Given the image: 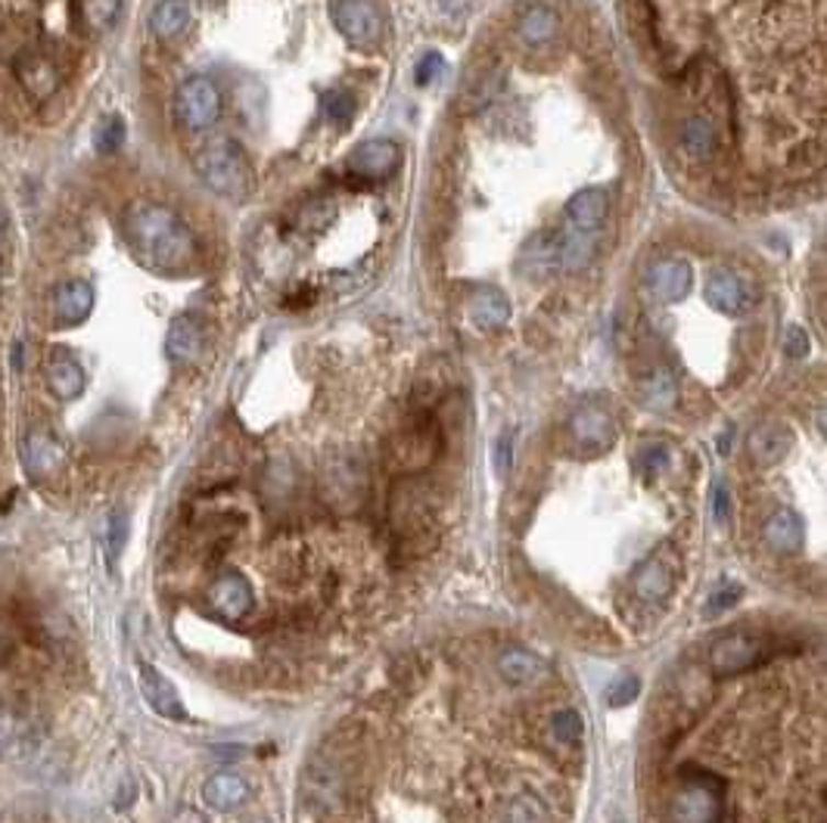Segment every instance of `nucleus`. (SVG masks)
<instances>
[{
  "label": "nucleus",
  "instance_id": "obj_1",
  "mask_svg": "<svg viewBox=\"0 0 827 823\" xmlns=\"http://www.w3.org/2000/svg\"><path fill=\"white\" fill-rule=\"evenodd\" d=\"M122 227H125V240L132 245L134 259L156 274L188 271L200 255V245L190 233V227L181 221V215H174L162 203L137 199L125 208Z\"/></svg>",
  "mask_w": 827,
  "mask_h": 823
},
{
  "label": "nucleus",
  "instance_id": "obj_2",
  "mask_svg": "<svg viewBox=\"0 0 827 823\" xmlns=\"http://www.w3.org/2000/svg\"><path fill=\"white\" fill-rule=\"evenodd\" d=\"M193 169L212 193L225 199L240 203L252 193V171H249L243 150L225 134L200 144V150L193 152Z\"/></svg>",
  "mask_w": 827,
  "mask_h": 823
},
{
  "label": "nucleus",
  "instance_id": "obj_3",
  "mask_svg": "<svg viewBox=\"0 0 827 823\" xmlns=\"http://www.w3.org/2000/svg\"><path fill=\"white\" fill-rule=\"evenodd\" d=\"M725 780L710 770L681 767V786L669 799V823H718L725 814Z\"/></svg>",
  "mask_w": 827,
  "mask_h": 823
},
{
  "label": "nucleus",
  "instance_id": "obj_4",
  "mask_svg": "<svg viewBox=\"0 0 827 823\" xmlns=\"http://www.w3.org/2000/svg\"><path fill=\"white\" fill-rule=\"evenodd\" d=\"M174 115L188 132H206L222 115V91L206 76L188 78L174 94Z\"/></svg>",
  "mask_w": 827,
  "mask_h": 823
},
{
  "label": "nucleus",
  "instance_id": "obj_5",
  "mask_svg": "<svg viewBox=\"0 0 827 823\" xmlns=\"http://www.w3.org/2000/svg\"><path fill=\"white\" fill-rule=\"evenodd\" d=\"M330 20L355 47H374L383 38V13L374 0H330Z\"/></svg>",
  "mask_w": 827,
  "mask_h": 823
},
{
  "label": "nucleus",
  "instance_id": "obj_6",
  "mask_svg": "<svg viewBox=\"0 0 827 823\" xmlns=\"http://www.w3.org/2000/svg\"><path fill=\"white\" fill-rule=\"evenodd\" d=\"M398 165H401V147L386 137H374V140L361 144L345 159V171L358 178L361 184H379V181L393 178Z\"/></svg>",
  "mask_w": 827,
  "mask_h": 823
},
{
  "label": "nucleus",
  "instance_id": "obj_7",
  "mask_svg": "<svg viewBox=\"0 0 827 823\" xmlns=\"http://www.w3.org/2000/svg\"><path fill=\"white\" fill-rule=\"evenodd\" d=\"M706 301L725 318H744L756 308V286L732 267H718L706 281Z\"/></svg>",
  "mask_w": 827,
  "mask_h": 823
},
{
  "label": "nucleus",
  "instance_id": "obj_8",
  "mask_svg": "<svg viewBox=\"0 0 827 823\" xmlns=\"http://www.w3.org/2000/svg\"><path fill=\"white\" fill-rule=\"evenodd\" d=\"M759 662H762V640L747 631L718 637L710 647V672L715 677H737L756 668Z\"/></svg>",
  "mask_w": 827,
  "mask_h": 823
},
{
  "label": "nucleus",
  "instance_id": "obj_9",
  "mask_svg": "<svg viewBox=\"0 0 827 823\" xmlns=\"http://www.w3.org/2000/svg\"><path fill=\"white\" fill-rule=\"evenodd\" d=\"M569 432L576 438V445L585 450V454H601L613 445L616 438V423L613 416L598 408V404H588L582 411L573 413L569 420Z\"/></svg>",
  "mask_w": 827,
  "mask_h": 823
},
{
  "label": "nucleus",
  "instance_id": "obj_10",
  "mask_svg": "<svg viewBox=\"0 0 827 823\" xmlns=\"http://www.w3.org/2000/svg\"><path fill=\"white\" fill-rule=\"evenodd\" d=\"M208 603L215 609V616L225 618V621H240V618L252 609L256 603V594H252V584L243 579V575H222L208 587Z\"/></svg>",
  "mask_w": 827,
  "mask_h": 823
},
{
  "label": "nucleus",
  "instance_id": "obj_11",
  "mask_svg": "<svg viewBox=\"0 0 827 823\" xmlns=\"http://www.w3.org/2000/svg\"><path fill=\"white\" fill-rule=\"evenodd\" d=\"M94 311V286L84 281H63L54 289V320L59 327H78Z\"/></svg>",
  "mask_w": 827,
  "mask_h": 823
},
{
  "label": "nucleus",
  "instance_id": "obj_12",
  "mask_svg": "<svg viewBox=\"0 0 827 823\" xmlns=\"http://www.w3.org/2000/svg\"><path fill=\"white\" fill-rule=\"evenodd\" d=\"M16 78L22 81V88L38 100L54 96V91L59 88L57 62L41 50H22L16 59Z\"/></svg>",
  "mask_w": 827,
  "mask_h": 823
},
{
  "label": "nucleus",
  "instance_id": "obj_13",
  "mask_svg": "<svg viewBox=\"0 0 827 823\" xmlns=\"http://www.w3.org/2000/svg\"><path fill=\"white\" fill-rule=\"evenodd\" d=\"M137 674H140V693H144V699L150 702V709L156 715L171 718V721H184L188 718L184 702H181V696H178L174 684H171L166 674L159 672V668H152V665H140Z\"/></svg>",
  "mask_w": 827,
  "mask_h": 823
},
{
  "label": "nucleus",
  "instance_id": "obj_14",
  "mask_svg": "<svg viewBox=\"0 0 827 823\" xmlns=\"http://www.w3.org/2000/svg\"><path fill=\"white\" fill-rule=\"evenodd\" d=\"M647 289L659 301H681L691 289V264L681 259H662L647 271Z\"/></svg>",
  "mask_w": 827,
  "mask_h": 823
},
{
  "label": "nucleus",
  "instance_id": "obj_15",
  "mask_svg": "<svg viewBox=\"0 0 827 823\" xmlns=\"http://www.w3.org/2000/svg\"><path fill=\"white\" fill-rule=\"evenodd\" d=\"M607 215H610V196H607V190L601 187L579 190V193L566 203V218L573 221V227H576L579 233H594V230H601Z\"/></svg>",
  "mask_w": 827,
  "mask_h": 823
},
{
  "label": "nucleus",
  "instance_id": "obj_16",
  "mask_svg": "<svg viewBox=\"0 0 827 823\" xmlns=\"http://www.w3.org/2000/svg\"><path fill=\"white\" fill-rule=\"evenodd\" d=\"M47 386L57 395L59 401H76L84 392V367L78 364V357L66 348L50 352L47 361Z\"/></svg>",
  "mask_w": 827,
  "mask_h": 823
},
{
  "label": "nucleus",
  "instance_id": "obj_17",
  "mask_svg": "<svg viewBox=\"0 0 827 823\" xmlns=\"http://www.w3.org/2000/svg\"><path fill=\"white\" fill-rule=\"evenodd\" d=\"M63 467V445L54 438V432L32 430L25 438V469L32 479H47Z\"/></svg>",
  "mask_w": 827,
  "mask_h": 823
},
{
  "label": "nucleus",
  "instance_id": "obj_18",
  "mask_svg": "<svg viewBox=\"0 0 827 823\" xmlns=\"http://www.w3.org/2000/svg\"><path fill=\"white\" fill-rule=\"evenodd\" d=\"M203 345H206V336H203V327H200L196 318H178L169 327L166 355L174 364H193L196 357L203 355Z\"/></svg>",
  "mask_w": 827,
  "mask_h": 823
},
{
  "label": "nucleus",
  "instance_id": "obj_19",
  "mask_svg": "<svg viewBox=\"0 0 827 823\" xmlns=\"http://www.w3.org/2000/svg\"><path fill=\"white\" fill-rule=\"evenodd\" d=\"M762 538H766V544H769L774 553H796V550H803L806 528H803V519L793 510H774L769 516V523H766Z\"/></svg>",
  "mask_w": 827,
  "mask_h": 823
},
{
  "label": "nucleus",
  "instance_id": "obj_20",
  "mask_svg": "<svg viewBox=\"0 0 827 823\" xmlns=\"http://www.w3.org/2000/svg\"><path fill=\"white\" fill-rule=\"evenodd\" d=\"M747 448H750V457L759 467H774V464H781L788 457L790 432L784 426H778V423H766V426L750 432Z\"/></svg>",
  "mask_w": 827,
  "mask_h": 823
},
{
  "label": "nucleus",
  "instance_id": "obj_21",
  "mask_svg": "<svg viewBox=\"0 0 827 823\" xmlns=\"http://www.w3.org/2000/svg\"><path fill=\"white\" fill-rule=\"evenodd\" d=\"M246 796H249L246 780L240 774H230V770L208 777L206 786H203V799L215 811H234V808H240L246 802Z\"/></svg>",
  "mask_w": 827,
  "mask_h": 823
},
{
  "label": "nucleus",
  "instance_id": "obj_22",
  "mask_svg": "<svg viewBox=\"0 0 827 823\" xmlns=\"http://www.w3.org/2000/svg\"><path fill=\"white\" fill-rule=\"evenodd\" d=\"M681 150L688 152L694 162H706L713 159L715 150H718V134H715V125L703 115H694L684 122L681 128Z\"/></svg>",
  "mask_w": 827,
  "mask_h": 823
},
{
  "label": "nucleus",
  "instance_id": "obj_23",
  "mask_svg": "<svg viewBox=\"0 0 827 823\" xmlns=\"http://www.w3.org/2000/svg\"><path fill=\"white\" fill-rule=\"evenodd\" d=\"M672 569L666 565L662 560H647L638 569V575H635V594H638L644 603H659V599H666L672 594Z\"/></svg>",
  "mask_w": 827,
  "mask_h": 823
},
{
  "label": "nucleus",
  "instance_id": "obj_24",
  "mask_svg": "<svg viewBox=\"0 0 827 823\" xmlns=\"http://www.w3.org/2000/svg\"><path fill=\"white\" fill-rule=\"evenodd\" d=\"M190 22V0H159L150 13V32L159 41L178 38Z\"/></svg>",
  "mask_w": 827,
  "mask_h": 823
},
{
  "label": "nucleus",
  "instance_id": "obj_25",
  "mask_svg": "<svg viewBox=\"0 0 827 823\" xmlns=\"http://www.w3.org/2000/svg\"><path fill=\"white\" fill-rule=\"evenodd\" d=\"M638 395L641 404H644L647 411H669V408H676L678 386L669 370L657 367V370H650V374L641 379Z\"/></svg>",
  "mask_w": 827,
  "mask_h": 823
},
{
  "label": "nucleus",
  "instance_id": "obj_26",
  "mask_svg": "<svg viewBox=\"0 0 827 823\" xmlns=\"http://www.w3.org/2000/svg\"><path fill=\"white\" fill-rule=\"evenodd\" d=\"M471 320L483 330H501L510 320V305L501 293L483 289L471 299Z\"/></svg>",
  "mask_w": 827,
  "mask_h": 823
},
{
  "label": "nucleus",
  "instance_id": "obj_27",
  "mask_svg": "<svg viewBox=\"0 0 827 823\" xmlns=\"http://www.w3.org/2000/svg\"><path fill=\"white\" fill-rule=\"evenodd\" d=\"M498 672L513 684H529V681H539L542 674H547V662L526 653V650H508L498 659Z\"/></svg>",
  "mask_w": 827,
  "mask_h": 823
},
{
  "label": "nucleus",
  "instance_id": "obj_28",
  "mask_svg": "<svg viewBox=\"0 0 827 823\" xmlns=\"http://www.w3.org/2000/svg\"><path fill=\"white\" fill-rule=\"evenodd\" d=\"M582 736L585 724L582 718H579V711L560 709L551 718V740L560 748H566V752H579L582 748Z\"/></svg>",
  "mask_w": 827,
  "mask_h": 823
},
{
  "label": "nucleus",
  "instance_id": "obj_29",
  "mask_svg": "<svg viewBox=\"0 0 827 823\" xmlns=\"http://www.w3.org/2000/svg\"><path fill=\"white\" fill-rule=\"evenodd\" d=\"M554 32H557V13L547 10V7H532L526 16L520 20V38L532 44V47L554 38Z\"/></svg>",
  "mask_w": 827,
  "mask_h": 823
},
{
  "label": "nucleus",
  "instance_id": "obj_30",
  "mask_svg": "<svg viewBox=\"0 0 827 823\" xmlns=\"http://www.w3.org/2000/svg\"><path fill=\"white\" fill-rule=\"evenodd\" d=\"M118 13H122V0H81V16L94 32L110 28L118 20Z\"/></svg>",
  "mask_w": 827,
  "mask_h": 823
},
{
  "label": "nucleus",
  "instance_id": "obj_31",
  "mask_svg": "<svg viewBox=\"0 0 827 823\" xmlns=\"http://www.w3.org/2000/svg\"><path fill=\"white\" fill-rule=\"evenodd\" d=\"M125 137H128V128L118 115H110V118H100L94 128V147L97 152H115L125 147Z\"/></svg>",
  "mask_w": 827,
  "mask_h": 823
},
{
  "label": "nucleus",
  "instance_id": "obj_32",
  "mask_svg": "<svg viewBox=\"0 0 827 823\" xmlns=\"http://www.w3.org/2000/svg\"><path fill=\"white\" fill-rule=\"evenodd\" d=\"M591 255H594V243L591 240H585V233H576V237H566L564 245L557 249V262L566 271H579L585 264L591 262Z\"/></svg>",
  "mask_w": 827,
  "mask_h": 823
},
{
  "label": "nucleus",
  "instance_id": "obj_33",
  "mask_svg": "<svg viewBox=\"0 0 827 823\" xmlns=\"http://www.w3.org/2000/svg\"><path fill=\"white\" fill-rule=\"evenodd\" d=\"M545 818H547L545 804L539 802L532 792L517 796L508 808V823H545Z\"/></svg>",
  "mask_w": 827,
  "mask_h": 823
},
{
  "label": "nucleus",
  "instance_id": "obj_34",
  "mask_svg": "<svg viewBox=\"0 0 827 823\" xmlns=\"http://www.w3.org/2000/svg\"><path fill=\"white\" fill-rule=\"evenodd\" d=\"M324 115L333 125H349L355 118V100L349 94H342V91H330V94L324 96Z\"/></svg>",
  "mask_w": 827,
  "mask_h": 823
},
{
  "label": "nucleus",
  "instance_id": "obj_35",
  "mask_svg": "<svg viewBox=\"0 0 827 823\" xmlns=\"http://www.w3.org/2000/svg\"><path fill=\"white\" fill-rule=\"evenodd\" d=\"M638 693H641V677H635V674H625V677H620V681L607 690V702H610V706H616V709H622V706L635 702V699H638Z\"/></svg>",
  "mask_w": 827,
  "mask_h": 823
},
{
  "label": "nucleus",
  "instance_id": "obj_36",
  "mask_svg": "<svg viewBox=\"0 0 827 823\" xmlns=\"http://www.w3.org/2000/svg\"><path fill=\"white\" fill-rule=\"evenodd\" d=\"M781 345H784V355L793 357V361H800V357H806L808 352H812V339H808V333L803 327H788Z\"/></svg>",
  "mask_w": 827,
  "mask_h": 823
},
{
  "label": "nucleus",
  "instance_id": "obj_37",
  "mask_svg": "<svg viewBox=\"0 0 827 823\" xmlns=\"http://www.w3.org/2000/svg\"><path fill=\"white\" fill-rule=\"evenodd\" d=\"M732 501H734V498H732V488H728V482L715 479L713 494H710V504H713V516L722 525L732 519Z\"/></svg>",
  "mask_w": 827,
  "mask_h": 823
},
{
  "label": "nucleus",
  "instance_id": "obj_38",
  "mask_svg": "<svg viewBox=\"0 0 827 823\" xmlns=\"http://www.w3.org/2000/svg\"><path fill=\"white\" fill-rule=\"evenodd\" d=\"M740 597V584H722V587H715L713 594H710V603H706V616H715V613H725V609H732L734 599Z\"/></svg>",
  "mask_w": 827,
  "mask_h": 823
},
{
  "label": "nucleus",
  "instance_id": "obj_39",
  "mask_svg": "<svg viewBox=\"0 0 827 823\" xmlns=\"http://www.w3.org/2000/svg\"><path fill=\"white\" fill-rule=\"evenodd\" d=\"M106 538H110V557H118L122 553V547L128 541V519H125V513H113L110 516V531H106Z\"/></svg>",
  "mask_w": 827,
  "mask_h": 823
},
{
  "label": "nucleus",
  "instance_id": "obj_40",
  "mask_svg": "<svg viewBox=\"0 0 827 823\" xmlns=\"http://www.w3.org/2000/svg\"><path fill=\"white\" fill-rule=\"evenodd\" d=\"M510 464H513V435L505 432L495 445V467H498V476H508Z\"/></svg>",
  "mask_w": 827,
  "mask_h": 823
},
{
  "label": "nucleus",
  "instance_id": "obj_41",
  "mask_svg": "<svg viewBox=\"0 0 827 823\" xmlns=\"http://www.w3.org/2000/svg\"><path fill=\"white\" fill-rule=\"evenodd\" d=\"M442 66H445V62H442L439 54H427V57L417 62V76H414L417 78V84H430V81H435L439 72H442Z\"/></svg>",
  "mask_w": 827,
  "mask_h": 823
},
{
  "label": "nucleus",
  "instance_id": "obj_42",
  "mask_svg": "<svg viewBox=\"0 0 827 823\" xmlns=\"http://www.w3.org/2000/svg\"><path fill=\"white\" fill-rule=\"evenodd\" d=\"M666 464H669V457H666V450L662 448L644 450V457H641V469H644L647 479H657L659 472L666 469Z\"/></svg>",
  "mask_w": 827,
  "mask_h": 823
},
{
  "label": "nucleus",
  "instance_id": "obj_43",
  "mask_svg": "<svg viewBox=\"0 0 827 823\" xmlns=\"http://www.w3.org/2000/svg\"><path fill=\"white\" fill-rule=\"evenodd\" d=\"M171 823H208V821L200 814V811H196V808H181V811L171 818Z\"/></svg>",
  "mask_w": 827,
  "mask_h": 823
},
{
  "label": "nucleus",
  "instance_id": "obj_44",
  "mask_svg": "<svg viewBox=\"0 0 827 823\" xmlns=\"http://www.w3.org/2000/svg\"><path fill=\"white\" fill-rule=\"evenodd\" d=\"M10 736H13V721H10L7 709H0V746H7Z\"/></svg>",
  "mask_w": 827,
  "mask_h": 823
}]
</instances>
